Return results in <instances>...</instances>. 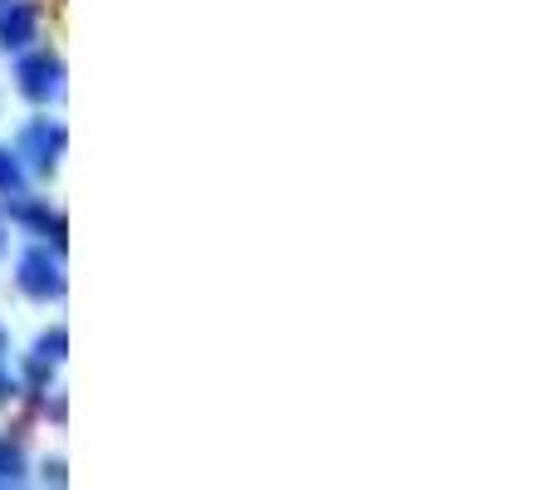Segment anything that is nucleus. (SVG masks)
I'll list each match as a JSON object with an SVG mask.
<instances>
[{"mask_svg":"<svg viewBox=\"0 0 559 490\" xmlns=\"http://www.w3.org/2000/svg\"><path fill=\"white\" fill-rule=\"evenodd\" d=\"M64 143H69L64 123H59V118H45V113L29 118V123L15 133L20 163H25V172H39V177H49L59 167V157H64Z\"/></svg>","mask_w":559,"mask_h":490,"instance_id":"nucleus-3","label":"nucleus"},{"mask_svg":"<svg viewBox=\"0 0 559 490\" xmlns=\"http://www.w3.org/2000/svg\"><path fill=\"white\" fill-rule=\"evenodd\" d=\"M20 192H29V172L15 147H0V196H20Z\"/></svg>","mask_w":559,"mask_h":490,"instance_id":"nucleus-6","label":"nucleus"},{"mask_svg":"<svg viewBox=\"0 0 559 490\" xmlns=\"http://www.w3.org/2000/svg\"><path fill=\"white\" fill-rule=\"evenodd\" d=\"M15 285L25 289L35 304L64 299V260H59V250H49V241H35L15 260Z\"/></svg>","mask_w":559,"mask_h":490,"instance_id":"nucleus-2","label":"nucleus"},{"mask_svg":"<svg viewBox=\"0 0 559 490\" xmlns=\"http://www.w3.org/2000/svg\"><path fill=\"white\" fill-rule=\"evenodd\" d=\"M0 250H5V222H0Z\"/></svg>","mask_w":559,"mask_h":490,"instance_id":"nucleus-8","label":"nucleus"},{"mask_svg":"<svg viewBox=\"0 0 559 490\" xmlns=\"http://www.w3.org/2000/svg\"><path fill=\"white\" fill-rule=\"evenodd\" d=\"M25 481V442L20 437H0V486Z\"/></svg>","mask_w":559,"mask_h":490,"instance_id":"nucleus-7","label":"nucleus"},{"mask_svg":"<svg viewBox=\"0 0 559 490\" xmlns=\"http://www.w3.org/2000/svg\"><path fill=\"white\" fill-rule=\"evenodd\" d=\"M39 39V5L35 0H0V49L20 55Z\"/></svg>","mask_w":559,"mask_h":490,"instance_id":"nucleus-5","label":"nucleus"},{"mask_svg":"<svg viewBox=\"0 0 559 490\" xmlns=\"http://www.w3.org/2000/svg\"><path fill=\"white\" fill-rule=\"evenodd\" d=\"M15 88L39 108L59 104V98H64V59H59L55 49H39V45L20 49L15 55Z\"/></svg>","mask_w":559,"mask_h":490,"instance_id":"nucleus-1","label":"nucleus"},{"mask_svg":"<svg viewBox=\"0 0 559 490\" xmlns=\"http://www.w3.org/2000/svg\"><path fill=\"white\" fill-rule=\"evenodd\" d=\"M5 216H10V226H20L25 236H35V241H55L59 250H64V216L49 212L45 196H29V192L5 196Z\"/></svg>","mask_w":559,"mask_h":490,"instance_id":"nucleus-4","label":"nucleus"}]
</instances>
